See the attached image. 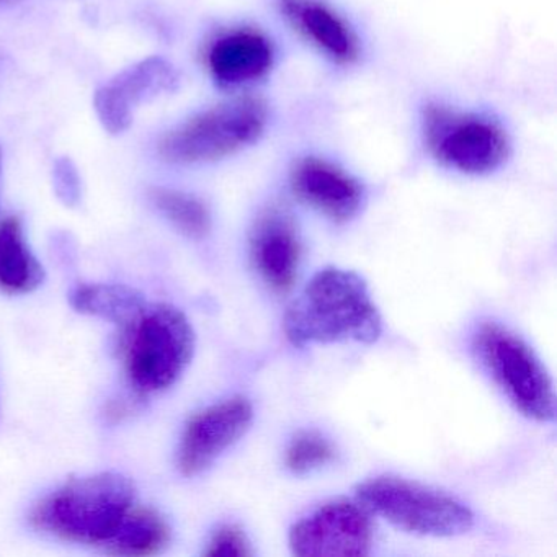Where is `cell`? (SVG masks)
<instances>
[{
	"mask_svg": "<svg viewBox=\"0 0 557 557\" xmlns=\"http://www.w3.org/2000/svg\"><path fill=\"white\" fill-rule=\"evenodd\" d=\"M133 482L116 472L71 479L32 508V527L48 536L110 554L138 508Z\"/></svg>",
	"mask_w": 557,
	"mask_h": 557,
	"instance_id": "1",
	"label": "cell"
},
{
	"mask_svg": "<svg viewBox=\"0 0 557 557\" xmlns=\"http://www.w3.org/2000/svg\"><path fill=\"white\" fill-rule=\"evenodd\" d=\"M283 327L295 347L335 342L370 345L383 334V319L358 273L329 267L293 299Z\"/></svg>",
	"mask_w": 557,
	"mask_h": 557,
	"instance_id": "2",
	"label": "cell"
},
{
	"mask_svg": "<svg viewBox=\"0 0 557 557\" xmlns=\"http://www.w3.org/2000/svg\"><path fill=\"white\" fill-rule=\"evenodd\" d=\"M122 332L123 364L138 394L168 389L194 357V329L174 306L146 302Z\"/></svg>",
	"mask_w": 557,
	"mask_h": 557,
	"instance_id": "3",
	"label": "cell"
},
{
	"mask_svg": "<svg viewBox=\"0 0 557 557\" xmlns=\"http://www.w3.org/2000/svg\"><path fill=\"white\" fill-rule=\"evenodd\" d=\"M267 126V103L257 97H237L198 113L165 135L159 152L174 164L221 161L256 145Z\"/></svg>",
	"mask_w": 557,
	"mask_h": 557,
	"instance_id": "4",
	"label": "cell"
},
{
	"mask_svg": "<svg viewBox=\"0 0 557 557\" xmlns=\"http://www.w3.org/2000/svg\"><path fill=\"white\" fill-rule=\"evenodd\" d=\"M355 495L371 515L407 533L449 537L474 527L471 508L458 498L407 479L380 475L358 485Z\"/></svg>",
	"mask_w": 557,
	"mask_h": 557,
	"instance_id": "5",
	"label": "cell"
},
{
	"mask_svg": "<svg viewBox=\"0 0 557 557\" xmlns=\"http://www.w3.org/2000/svg\"><path fill=\"white\" fill-rule=\"evenodd\" d=\"M474 351L492 380L528 419L556 417L554 384L533 348L497 322H485L474 335Z\"/></svg>",
	"mask_w": 557,
	"mask_h": 557,
	"instance_id": "6",
	"label": "cell"
},
{
	"mask_svg": "<svg viewBox=\"0 0 557 557\" xmlns=\"http://www.w3.org/2000/svg\"><path fill=\"white\" fill-rule=\"evenodd\" d=\"M422 122L426 148L443 168L466 175H487L500 169L510 156L507 133L487 116L429 106Z\"/></svg>",
	"mask_w": 557,
	"mask_h": 557,
	"instance_id": "7",
	"label": "cell"
},
{
	"mask_svg": "<svg viewBox=\"0 0 557 557\" xmlns=\"http://www.w3.org/2000/svg\"><path fill=\"white\" fill-rule=\"evenodd\" d=\"M293 554L314 556H368L373 546L371 513L355 498H337L293 524Z\"/></svg>",
	"mask_w": 557,
	"mask_h": 557,
	"instance_id": "8",
	"label": "cell"
},
{
	"mask_svg": "<svg viewBox=\"0 0 557 557\" xmlns=\"http://www.w3.org/2000/svg\"><path fill=\"white\" fill-rule=\"evenodd\" d=\"M253 422V406L236 396L207 407L188 420L178 446L177 465L187 478L207 471L227 448L239 442Z\"/></svg>",
	"mask_w": 557,
	"mask_h": 557,
	"instance_id": "9",
	"label": "cell"
},
{
	"mask_svg": "<svg viewBox=\"0 0 557 557\" xmlns=\"http://www.w3.org/2000/svg\"><path fill=\"white\" fill-rule=\"evenodd\" d=\"M175 83L177 74L168 61L149 58L123 71L97 92V115L107 132L119 135L129 128L141 103L174 89Z\"/></svg>",
	"mask_w": 557,
	"mask_h": 557,
	"instance_id": "10",
	"label": "cell"
},
{
	"mask_svg": "<svg viewBox=\"0 0 557 557\" xmlns=\"http://www.w3.org/2000/svg\"><path fill=\"white\" fill-rule=\"evenodd\" d=\"M292 188L299 200L334 223L354 220L364 200L358 178L321 158H305L293 165Z\"/></svg>",
	"mask_w": 557,
	"mask_h": 557,
	"instance_id": "11",
	"label": "cell"
},
{
	"mask_svg": "<svg viewBox=\"0 0 557 557\" xmlns=\"http://www.w3.org/2000/svg\"><path fill=\"white\" fill-rule=\"evenodd\" d=\"M250 252L270 288L276 293L292 289L301 259V240L292 214L283 208H269L253 226Z\"/></svg>",
	"mask_w": 557,
	"mask_h": 557,
	"instance_id": "12",
	"label": "cell"
},
{
	"mask_svg": "<svg viewBox=\"0 0 557 557\" xmlns=\"http://www.w3.org/2000/svg\"><path fill=\"white\" fill-rule=\"evenodd\" d=\"M280 11L312 47L334 63L348 66L360 58V41L350 25L318 0H278Z\"/></svg>",
	"mask_w": 557,
	"mask_h": 557,
	"instance_id": "13",
	"label": "cell"
},
{
	"mask_svg": "<svg viewBox=\"0 0 557 557\" xmlns=\"http://www.w3.org/2000/svg\"><path fill=\"white\" fill-rule=\"evenodd\" d=\"M275 63V51L265 35L234 30L208 51V70L221 87H240L262 79Z\"/></svg>",
	"mask_w": 557,
	"mask_h": 557,
	"instance_id": "14",
	"label": "cell"
},
{
	"mask_svg": "<svg viewBox=\"0 0 557 557\" xmlns=\"http://www.w3.org/2000/svg\"><path fill=\"white\" fill-rule=\"evenodd\" d=\"M44 267L25 244L24 230L17 218L0 223V289L22 295L44 283Z\"/></svg>",
	"mask_w": 557,
	"mask_h": 557,
	"instance_id": "15",
	"label": "cell"
},
{
	"mask_svg": "<svg viewBox=\"0 0 557 557\" xmlns=\"http://www.w3.org/2000/svg\"><path fill=\"white\" fill-rule=\"evenodd\" d=\"M71 306L81 314L96 315L113 324H128L146 306L141 293L125 285H81L71 292Z\"/></svg>",
	"mask_w": 557,
	"mask_h": 557,
	"instance_id": "16",
	"label": "cell"
},
{
	"mask_svg": "<svg viewBox=\"0 0 557 557\" xmlns=\"http://www.w3.org/2000/svg\"><path fill=\"white\" fill-rule=\"evenodd\" d=\"M169 543L171 528L168 521L154 508L138 505L110 554L132 557L154 556L162 553Z\"/></svg>",
	"mask_w": 557,
	"mask_h": 557,
	"instance_id": "17",
	"label": "cell"
},
{
	"mask_svg": "<svg viewBox=\"0 0 557 557\" xmlns=\"http://www.w3.org/2000/svg\"><path fill=\"white\" fill-rule=\"evenodd\" d=\"M152 205L165 220L171 221L182 234L191 239H203L211 230V216L207 205L194 195L169 188H152L149 191Z\"/></svg>",
	"mask_w": 557,
	"mask_h": 557,
	"instance_id": "18",
	"label": "cell"
},
{
	"mask_svg": "<svg viewBox=\"0 0 557 557\" xmlns=\"http://www.w3.org/2000/svg\"><path fill=\"white\" fill-rule=\"evenodd\" d=\"M335 458L334 446L318 432H301L286 449V466L296 474L314 471Z\"/></svg>",
	"mask_w": 557,
	"mask_h": 557,
	"instance_id": "19",
	"label": "cell"
},
{
	"mask_svg": "<svg viewBox=\"0 0 557 557\" xmlns=\"http://www.w3.org/2000/svg\"><path fill=\"white\" fill-rule=\"evenodd\" d=\"M205 554L213 557H246L252 556L253 550L243 528L237 524H224L214 531Z\"/></svg>",
	"mask_w": 557,
	"mask_h": 557,
	"instance_id": "20",
	"label": "cell"
},
{
	"mask_svg": "<svg viewBox=\"0 0 557 557\" xmlns=\"http://www.w3.org/2000/svg\"><path fill=\"white\" fill-rule=\"evenodd\" d=\"M54 188H57L60 200H63L70 207L79 201V177H77L76 169L73 168L70 161L60 162L54 169Z\"/></svg>",
	"mask_w": 557,
	"mask_h": 557,
	"instance_id": "21",
	"label": "cell"
}]
</instances>
